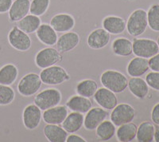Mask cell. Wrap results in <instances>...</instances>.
<instances>
[{"label":"cell","mask_w":159,"mask_h":142,"mask_svg":"<svg viewBox=\"0 0 159 142\" xmlns=\"http://www.w3.org/2000/svg\"><path fill=\"white\" fill-rule=\"evenodd\" d=\"M42 24V21L38 16L34 15H27L18 21V26L21 31L26 34L34 33Z\"/></svg>","instance_id":"cell-26"},{"label":"cell","mask_w":159,"mask_h":142,"mask_svg":"<svg viewBox=\"0 0 159 142\" xmlns=\"http://www.w3.org/2000/svg\"><path fill=\"white\" fill-rule=\"evenodd\" d=\"M84 117L83 113L72 112L69 114L62 123V127L68 133H74L79 131L84 125Z\"/></svg>","instance_id":"cell-22"},{"label":"cell","mask_w":159,"mask_h":142,"mask_svg":"<svg viewBox=\"0 0 159 142\" xmlns=\"http://www.w3.org/2000/svg\"><path fill=\"white\" fill-rule=\"evenodd\" d=\"M30 0H15L9 10V18L12 22H16L26 16L30 12Z\"/></svg>","instance_id":"cell-17"},{"label":"cell","mask_w":159,"mask_h":142,"mask_svg":"<svg viewBox=\"0 0 159 142\" xmlns=\"http://www.w3.org/2000/svg\"><path fill=\"white\" fill-rule=\"evenodd\" d=\"M42 84L40 75L34 73H28L18 82V91L22 96L31 97L39 91Z\"/></svg>","instance_id":"cell-5"},{"label":"cell","mask_w":159,"mask_h":142,"mask_svg":"<svg viewBox=\"0 0 159 142\" xmlns=\"http://www.w3.org/2000/svg\"><path fill=\"white\" fill-rule=\"evenodd\" d=\"M66 106L72 112H77L80 113H87L92 108V103L89 97L76 95L72 97L68 102Z\"/></svg>","instance_id":"cell-20"},{"label":"cell","mask_w":159,"mask_h":142,"mask_svg":"<svg viewBox=\"0 0 159 142\" xmlns=\"http://www.w3.org/2000/svg\"><path fill=\"white\" fill-rule=\"evenodd\" d=\"M147 22L150 29L159 31V4H154L147 12Z\"/></svg>","instance_id":"cell-33"},{"label":"cell","mask_w":159,"mask_h":142,"mask_svg":"<svg viewBox=\"0 0 159 142\" xmlns=\"http://www.w3.org/2000/svg\"><path fill=\"white\" fill-rule=\"evenodd\" d=\"M39 41L46 46H54L57 42V35L54 29L49 24H41L36 31Z\"/></svg>","instance_id":"cell-19"},{"label":"cell","mask_w":159,"mask_h":142,"mask_svg":"<svg viewBox=\"0 0 159 142\" xmlns=\"http://www.w3.org/2000/svg\"><path fill=\"white\" fill-rule=\"evenodd\" d=\"M159 51L158 45L155 41L147 38L135 39L133 42V54L135 56L150 59Z\"/></svg>","instance_id":"cell-7"},{"label":"cell","mask_w":159,"mask_h":142,"mask_svg":"<svg viewBox=\"0 0 159 142\" xmlns=\"http://www.w3.org/2000/svg\"><path fill=\"white\" fill-rule=\"evenodd\" d=\"M157 45H158V47H159V37L157 38Z\"/></svg>","instance_id":"cell-41"},{"label":"cell","mask_w":159,"mask_h":142,"mask_svg":"<svg viewBox=\"0 0 159 142\" xmlns=\"http://www.w3.org/2000/svg\"><path fill=\"white\" fill-rule=\"evenodd\" d=\"M42 117V109L35 104L29 105L25 108L22 113V121H23L24 126L27 130H35L41 123Z\"/></svg>","instance_id":"cell-11"},{"label":"cell","mask_w":159,"mask_h":142,"mask_svg":"<svg viewBox=\"0 0 159 142\" xmlns=\"http://www.w3.org/2000/svg\"><path fill=\"white\" fill-rule=\"evenodd\" d=\"M151 119L154 124L159 125V103L155 105L152 109Z\"/></svg>","instance_id":"cell-38"},{"label":"cell","mask_w":159,"mask_h":142,"mask_svg":"<svg viewBox=\"0 0 159 142\" xmlns=\"http://www.w3.org/2000/svg\"><path fill=\"white\" fill-rule=\"evenodd\" d=\"M135 117V110L130 105L123 103L119 104L112 110L111 121L116 126L119 127L122 125L133 121Z\"/></svg>","instance_id":"cell-6"},{"label":"cell","mask_w":159,"mask_h":142,"mask_svg":"<svg viewBox=\"0 0 159 142\" xmlns=\"http://www.w3.org/2000/svg\"><path fill=\"white\" fill-rule=\"evenodd\" d=\"M155 127L150 121H144L140 124L137 130L136 137L139 142H151L154 140Z\"/></svg>","instance_id":"cell-29"},{"label":"cell","mask_w":159,"mask_h":142,"mask_svg":"<svg viewBox=\"0 0 159 142\" xmlns=\"http://www.w3.org/2000/svg\"><path fill=\"white\" fill-rule=\"evenodd\" d=\"M93 97L96 103L107 110H111L118 105L116 93L105 87L98 89Z\"/></svg>","instance_id":"cell-12"},{"label":"cell","mask_w":159,"mask_h":142,"mask_svg":"<svg viewBox=\"0 0 159 142\" xmlns=\"http://www.w3.org/2000/svg\"><path fill=\"white\" fill-rule=\"evenodd\" d=\"M40 78L42 83L49 86L60 85L70 78L67 71L63 67L55 65L42 69Z\"/></svg>","instance_id":"cell-3"},{"label":"cell","mask_w":159,"mask_h":142,"mask_svg":"<svg viewBox=\"0 0 159 142\" xmlns=\"http://www.w3.org/2000/svg\"><path fill=\"white\" fill-rule=\"evenodd\" d=\"M18 75V70L14 64H7L0 69V84L11 86L15 83Z\"/></svg>","instance_id":"cell-27"},{"label":"cell","mask_w":159,"mask_h":142,"mask_svg":"<svg viewBox=\"0 0 159 142\" xmlns=\"http://www.w3.org/2000/svg\"><path fill=\"white\" fill-rule=\"evenodd\" d=\"M147 26V12L143 9H137L129 16L126 28L129 35L138 37L144 33Z\"/></svg>","instance_id":"cell-2"},{"label":"cell","mask_w":159,"mask_h":142,"mask_svg":"<svg viewBox=\"0 0 159 142\" xmlns=\"http://www.w3.org/2000/svg\"><path fill=\"white\" fill-rule=\"evenodd\" d=\"M130 91L137 98L143 99L149 93V86L147 82L139 77H134L129 80L128 86Z\"/></svg>","instance_id":"cell-24"},{"label":"cell","mask_w":159,"mask_h":142,"mask_svg":"<svg viewBox=\"0 0 159 142\" xmlns=\"http://www.w3.org/2000/svg\"><path fill=\"white\" fill-rule=\"evenodd\" d=\"M50 4V0H32L30 7V12L31 15L36 16H42L48 11Z\"/></svg>","instance_id":"cell-32"},{"label":"cell","mask_w":159,"mask_h":142,"mask_svg":"<svg viewBox=\"0 0 159 142\" xmlns=\"http://www.w3.org/2000/svg\"><path fill=\"white\" fill-rule=\"evenodd\" d=\"M108 114V112L102 107L92 108L87 112V115L84 117V125L85 129L90 131L95 130L99 124L106 120Z\"/></svg>","instance_id":"cell-10"},{"label":"cell","mask_w":159,"mask_h":142,"mask_svg":"<svg viewBox=\"0 0 159 142\" xmlns=\"http://www.w3.org/2000/svg\"><path fill=\"white\" fill-rule=\"evenodd\" d=\"M85 139L81 137L80 136H78L76 134H71L68 136L66 139V142H85Z\"/></svg>","instance_id":"cell-39"},{"label":"cell","mask_w":159,"mask_h":142,"mask_svg":"<svg viewBox=\"0 0 159 142\" xmlns=\"http://www.w3.org/2000/svg\"><path fill=\"white\" fill-rule=\"evenodd\" d=\"M149 68V61L147 59L137 57L129 62L127 71L130 77H141L147 73Z\"/></svg>","instance_id":"cell-23"},{"label":"cell","mask_w":159,"mask_h":142,"mask_svg":"<svg viewBox=\"0 0 159 142\" xmlns=\"http://www.w3.org/2000/svg\"><path fill=\"white\" fill-rule=\"evenodd\" d=\"M149 66L153 71L159 72V54H157L149 60Z\"/></svg>","instance_id":"cell-36"},{"label":"cell","mask_w":159,"mask_h":142,"mask_svg":"<svg viewBox=\"0 0 159 142\" xmlns=\"http://www.w3.org/2000/svg\"><path fill=\"white\" fill-rule=\"evenodd\" d=\"M80 36L76 32H66L57 42V50L60 53H67L76 47L80 43Z\"/></svg>","instance_id":"cell-16"},{"label":"cell","mask_w":159,"mask_h":142,"mask_svg":"<svg viewBox=\"0 0 159 142\" xmlns=\"http://www.w3.org/2000/svg\"><path fill=\"white\" fill-rule=\"evenodd\" d=\"M13 2V0H0V14H4L9 11Z\"/></svg>","instance_id":"cell-37"},{"label":"cell","mask_w":159,"mask_h":142,"mask_svg":"<svg viewBox=\"0 0 159 142\" xmlns=\"http://www.w3.org/2000/svg\"><path fill=\"white\" fill-rule=\"evenodd\" d=\"M61 93L54 88L46 89L40 92L34 97V104L42 110H46L58 106L61 101Z\"/></svg>","instance_id":"cell-4"},{"label":"cell","mask_w":159,"mask_h":142,"mask_svg":"<svg viewBox=\"0 0 159 142\" xmlns=\"http://www.w3.org/2000/svg\"><path fill=\"white\" fill-rule=\"evenodd\" d=\"M62 60L61 53L54 48H45L40 50L35 57V63L40 69H45Z\"/></svg>","instance_id":"cell-8"},{"label":"cell","mask_w":159,"mask_h":142,"mask_svg":"<svg viewBox=\"0 0 159 142\" xmlns=\"http://www.w3.org/2000/svg\"><path fill=\"white\" fill-rule=\"evenodd\" d=\"M138 127L135 124L129 122L127 124L122 125L118 129L116 136L117 139L121 142H129L136 137Z\"/></svg>","instance_id":"cell-28"},{"label":"cell","mask_w":159,"mask_h":142,"mask_svg":"<svg viewBox=\"0 0 159 142\" xmlns=\"http://www.w3.org/2000/svg\"><path fill=\"white\" fill-rule=\"evenodd\" d=\"M96 136L101 140H111L116 134V125L111 122V121H103L101 124L96 129Z\"/></svg>","instance_id":"cell-30"},{"label":"cell","mask_w":159,"mask_h":142,"mask_svg":"<svg viewBox=\"0 0 159 142\" xmlns=\"http://www.w3.org/2000/svg\"><path fill=\"white\" fill-rule=\"evenodd\" d=\"M97 89V82L92 79H86V80L81 81L76 86V93H78V95L89 97V98L94 96Z\"/></svg>","instance_id":"cell-31"},{"label":"cell","mask_w":159,"mask_h":142,"mask_svg":"<svg viewBox=\"0 0 159 142\" xmlns=\"http://www.w3.org/2000/svg\"><path fill=\"white\" fill-rule=\"evenodd\" d=\"M56 32L66 33L72 30L75 26V18L69 14L61 13L54 15L51 18L50 24Z\"/></svg>","instance_id":"cell-13"},{"label":"cell","mask_w":159,"mask_h":142,"mask_svg":"<svg viewBox=\"0 0 159 142\" xmlns=\"http://www.w3.org/2000/svg\"><path fill=\"white\" fill-rule=\"evenodd\" d=\"M111 49L118 56H130L133 54V42L127 38H118L112 42Z\"/></svg>","instance_id":"cell-25"},{"label":"cell","mask_w":159,"mask_h":142,"mask_svg":"<svg viewBox=\"0 0 159 142\" xmlns=\"http://www.w3.org/2000/svg\"><path fill=\"white\" fill-rule=\"evenodd\" d=\"M15 93L9 86L0 84V106H7L15 100Z\"/></svg>","instance_id":"cell-34"},{"label":"cell","mask_w":159,"mask_h":142,"mask_svg":"<svg viewBox=\"0 0 159 142\" xmlns=\"http://www.w3.org/2000/svg\"><path fill=\"white\" fill-rule=\"evenodd\" d=\"M68 116V109L65 106H55L45 110L42 118L46 124H62Z\"/></svg>","instance_id":"cell-15"},{"label":"cell","mask_w":159,"mask_h":142,"mask_svg":"<svg viewBox=\"0 0 159 142\" xmlns=\"http://www.w3.org/2000/svg\"><path fill=\"white\" fill-rule=\"evenodd\" d=\"M103 87L110 89L115 93H123L128 86L127 77L121 72L113 69L104 71L100 77Z\"/></svg>","instance_id":"cell-1"},{"label":"cell","mask_w":159,"mask_h":142,"mask_svg":"<svg viewBox=\"0 0 159 142\" xmlns=\"http://www.w3.org/2000/svg\"><path fill=\"white\" fill-rule=\"evenodd\" d=\"M154 140L156 142H159V126L154 131Z\"/></svg>","instance_id":"cell-40"},{"label":"cell","mask_w":159,"mask_h":142,"mask_svg":"<svg viewBox=\"0 0 159 142\" xmlns=\"http://www.w3.org/2000/svg\"><path fill=\"white\" fill-rule=\"evenodd\" d=\"M44 134L50 142H65L68 132L58 125L47 124L44 127Z\"/></svg>","instance_id":"cell-21"},{"label":"cell","mask_w":159,"mask_h":142,"mask_svg":"<svg viewBox=\"0 0 159 142\" xmlns=\"http://www.w3.org/2000/svg\"><path fill=\"white\" fill-rule=\"evenodd\" d=\"M146 82L150 87L159 91V72L153 71L149 73L146 77Z\"/></svg>","instance_id":"cell-35"},{"label":"cell","mask_w":159,"mask_h":142,"mask_svg":"<svg viewBox=\"0 0 159 142\" xmlns=\"http://www.w3.org/2000/svg\"><path fill=\"white\" fill-rule=\"evenodd\" d=\"M8 41L13 48L25 52L31 47V39L28 34L25 33L18 26H14L8 35Z\"/></svg>","instance_id":"cell-9"},{"label":"cell","mask_w":159,"mask_h":142,"mask_svg":"<svg viewBox=\"0 0 159 142\" xmlns=\"http://www.w3.org/2000/svg\"><path fill=\"white\" fill-rule=\"evenodd\" d=\"M111 40V34L103 28H99L92 31L87 39V43L93 50L103 49L107 46Z\"/></svg>","instance_id":"cell-14"},{"label":"cell","mask_w":159,"mask_h":142,"mask_svg":"<svg viewBox=\"0 0 159 142\" xmlns=\"http://www.w3.org/2000/svg\"><path fill=\"white\" fill-rule=\"evenodd\" d=\"M103 29L111 35H120L123 33L127 27V22L124 18L118 16H107L103 18Z\"/></svg>","instance_id":"cell-18"}]
</instances>
